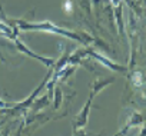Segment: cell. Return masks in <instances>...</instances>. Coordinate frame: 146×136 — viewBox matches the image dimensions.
Returning a JSON list of instances; mask_svg holds the SVG:
<instances>
[{
    "instance_id": "1",
    "label": "cell",
    "mask_w": 146,
    "mask_h": 136,
    "mask_svg": "<svg viewBox=\"0 0 146 136\" xmlns=\"http://www.w3.org/2000/svg\"><path fill=\"white\" fill-rule=\"evenodd\" d=\"M90 99H92V98H90ZM90 99L88 100V103H86V106H85L83 112H80V113H79L78 120H76V126H83V125L88 122V113H89V109H90Z\"/></svg>"
}]
</instances>
